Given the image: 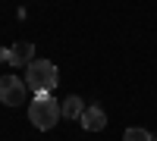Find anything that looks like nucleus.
<instances>
[{
	"label": "nucleus",
	"mask_w": 157,
	"mask_h": 141,
	"mask_svg": "<svg viewBox=\"0 0 157 141\" xmlns=\"http://www.w3.org/2000/svg\"><path fill=\"white\" fill-rule=\"evenodd\" d=\"M63 110H60V100L50 97V94H35L32 104H29V122L35 125L38 132H50L54 125L60 122Z\"/></svg>",
	"instance_id": "f257e3e1"
},
{
	"label": "nucleus",
	"mask_w": 157,
	"mask_h": 141,
	"mask_svg": "<svg viewBox=\"0 0 157 141\" xmlns=\"http://www.w3.org/2000/svg\"><path fill=\"white\" fill-rule=\"evenodd\" d=\"M25 85L35 94H50L60 85V72H57V66L50 60H32L25 66Z\"/></svg>",
	"instance_id": "f03ea898"
},
{
	"label": "nucleus",
	"mask_w": 157,
	"mask_h": 141,
	"mask_svg": "<svg viewBox=\"0 0 157 141\" xmlns=\"http://www.w3.org/2000/svg\"><path fill=\"white\" fill-rule=\"evenodd\" d=\"M29 97V85L19 75H0V104L6 107H19Z\"/></svg>",
	"instance_id": "7ed1b4c3"
},
{
	"label": "nucleus",
	"mask_w": 157,
	"mask_h": 141,
	"mask_svg": "<svg viewBox=\"0 0 157 141\" xmlns=\"http://www.w3.org/2000/svg\"><path fill=\"white\" fill-rule=\"evenodd\" d=\"M82 129L85 132H101L104 125H107V113H104L101 107H85V113H82Z\"/></svg>",
	"instance_id": "20e7f679"
},
{
	"label": "nucleus",
	"mask_w": 157,
	"mask_h": 141,
	"mask_svg": "<svg viewBox=\"0 0 157 141\" xmlns=\"http://www.w3.org/2000/svg\"><path fill=\"white\" fill-rule=\"evenodd\" d=\"M35 60V47L29 41H16L10 47V66H29Z\"/></svg>",
	"instance_id": "39448f33"
},
{
	"label": "nucleus",
	"mask_w": 157,
	"mask_h": 141,
	"mask_svg": "<svg viewBox=\"0 0 157 141\" xmlns=\"http://www.w3.org/2000/svg\"><path fill=\"white\" fill-rule=\"evenodd\" d=\"M63 119H82V113H85V100L78 97V94H69V97H63Z\"/></svg>",
	"instance_id": "423d86ee"
},
{
	"label": "nucleus",
	"mask_w": 157,
	"mask_h": 141,
	"mask_svg": "<svg viewBox=\"0 0 157 141\" xmlns=\"http://www.w3.org/2000/svg\"><path fill=\"white\" fill-rule=\"evenodd\" d=\"M123 141H154L148 129H126L123 132Z\"/></svg>",
	"instance_id": "0eeeda50"
},
{
	"label": "nucleus",
	"mask_w": 157,
	"mask_h": 141,
	"mask_svg": "<svg viewBox=\"0 0 157 141\" xmlns=\"http://www.w3.org/2000/svg\"><path fill=\"white\" fill-rule=\"evenodd\" d=\"M0 63H10V47H0Z\"/></svg>",
	"instance_id": "6e6552de"
}]
</instances>
